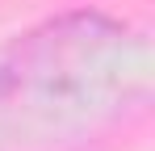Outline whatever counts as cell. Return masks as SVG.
Listing matches in <instances>:
<instances>
[{
  "label": "cell",
  "instance_id": "6da1fadb",
  "mask_svg": "<svg viewBox=\"0 0 155 151\" xmlns=\"http://www.w3.org/2000/svg\"><path fill=\"white\" fill-rule=\"evenodd\" d=\"M126 46L130 34L101 13H71L25 34L0 59V122L51 130L80 113L76 97L117 84Z\"/></svg>",
  "mask_w": 155,
  "mask_h": 151
}]
</instances>
